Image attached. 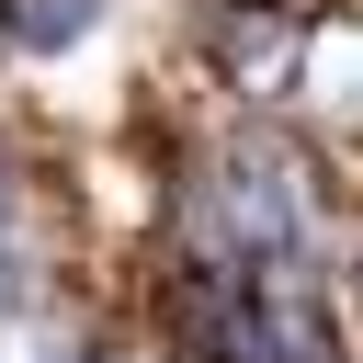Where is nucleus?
<instances>
[{"label": "nucleus", "mask_w": 363, "mask_h": 363, "mask_svg": "<svg viewBox=\"0 0 363 363\" xmlns=\"http://www.w3.org/2000/svg\"><path fill=\"white\" fill-rule=\"evenodd\" d=\"M45 295H57L45 284V238L34 227H0V329L11 318H45Z\"/></svg>", "instance_id": "20e7f679"}, {"label": "nucleus", "mask_w": 363, "mask_h": 363, "mask_svg": "<svg viewBox=\"0 0 363 363\" xmlns=\"http://www.w3.org/2000/svg\"><path fill=\"white\" fill-rule=\"evenodd\" d=\"M45 363H147V352H136V340H113V329H102V340H57V352H45Z\"/></svg>", "instance_id": "423d86ee"}, {"label": "nucleus", "mask_w": 363, "mask_h": 363, "mask_svg": "<svg viewBox=\"0 0 363 363\" xmlns=\"http://www.w3.org/2000/svg\"><path fill=\"white\" fill-rule=\"evenodd\" d=\"M23 216H34V159L0 136V227H23Z\"/></svg>", "instance_id": "39448f33"}, {"label": "nucleus", "mask_w": 363, "mask_h": 363, "mask_svg": "<svg viewBox=\"0 0 363 363\" xmlns=\"http://www.w3.org/2000/svg\"><path fill=\"white\" fill-rule=\"evenodd\" d=\"M352 272H363V238H352Z\"/></svg>", "instance_id": "6e6552de"}, {"label": "nucleus", "mask_w": 363, "mask_h": 363, "mask_svg": "<svg viewBox=\"0 0 363 363\" xmlns=\"http://www.w3.org/2000/svg\"><path fill=\"white\" fill-rule=\"evenodd\" d=\"M272 11H318V0H272Z\"/></svg>", "instance_id": "0eeeda50"}, {"label": "nucleus", "mask_w": 363, "mask_h": 363, "mask_svg": "<svg viewBox=\"0 0 363 363\" xmlns=\"http://www.w3.org/2000/svg\"><path fill=\"white\" fill-rule=\"evenodd\" d=\"M295 125L318 136H363V11L352 0H318L306 11V45H295Z\"/></svg>", "instance_id": "f03ea898"}, {"label": "nucleus", "mask_w": 363, "mask_h": 363, "mask_svg": "<svg viewBox=\"0 0 363 363\" xmlns=\"http://www.w3.org/2000/svg\"><path fill=\"white\" fill-rule=\"evenodd\" d=\"M102 23V0H0V45L11 57H68Z\"/></svg>", "instance_id": "7ed1b4c3"}, {"label": "nucleus", "mask_w": 363, "mask_h": 363, "mask_svg": "<svg viewBox=\"0 0 363 363\" xmlns=\"http://www.w3.org/2000/svg\"><path fill=\"white\" fill-rule=\"evenodd\" d=\"M216 363H352L340 295L329 284H250V306H238Z\"/></svg>", "instance_id": "f257e3e1"}]
</instances>
